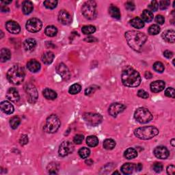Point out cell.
Returning <instances> with one entry per match:
<instances>
[{
	"label": "cell",
	"mask_w": 175,
	"mask_h": 175,
	"mask_svg": "<svg viewBox=\"0 0 175 175\" xmlns=\"http://www.w3.org/2000/svg\"><path fill=\"white\" fill-rule=\"evenodd\" d=\"M153 69L157 73H163L164 71V66L160 62H157L153 64Z\"/></svg>",
	"instance_id": "cell-42"
},
{
	"label": "cell",
	"mask_w": 175,
	"mask_h": 175,
	"mask_svg": "<svg viewBox=\"0 0 175 175\" xmlns=\"http://www.w3.org/2000/svg\"><path fill=\"white\" fill-rule=\"evenodd\" d=\"M151 90L154 93H158L162 91L165 88V82L164 81L157 80L151 83Z\"/></svg>",
	"instance_id": "cell-18"
},
{
	"label": "cell",
	"mask_w": 175,
	"mask_h": 175,
	"mask_svg": "<svg viewBox=\"0 0 175 175\" xmlns=\"http://www.w3.org/2000/svg\"><path fill=\"white\" fill-rule=\"evenodd\" d=\"M1 11H2L3 12H8V11H9V8H8L6 6H1Z\"/></svg>",
	"instance_id": "cell-56"
},
{
	"label": "cell",
	"mask_w": 175,
	"mask_h": 175,
	"mask_svg": "<svg viewBox=\"0 0 175 175\" xmlns=\"http://www.w3.org/2000/svg\"><path fill=\"white\" fill-rule=\"evenodd\" d=\"M58 169H59V168H58V165L56 163H54V162L50 163L47 166L48 173L49 174H57L58 172Z\"/></svg>",
	"instance_id": "cell-35"
},
{
	"label": "cell",
	"mask_w": 175,
	"mask_h": 175,
	"mask_svg": "<svg viewBox=\"0 0 175 175\" xmlns=\"http://www.w3.org/2000/svg\"><path fill=\"white\" fill-rule=\"evenodd\" d=\"M124 156L127 160H132L138 156V152L134 148H129L125 151Z\"/></svg>",
	"instance_id": "cell-29"
},
{
	"label": "cell",
	"mask_w": 175,
	"mask_h": 175,
	"mask_svg": "<svg viewBox=\"0 0 175 175\" xmlns=\"http://www.w3.org/2000/svg\"><path fill=\"white\" fill-rule=\"evenodd\" d=\"M85 41H88V42H94V41H96V40L95 39V38L91 37V36L86 38V39H85Z\"/></svg>",
	"instance_id": "cell-58"
},
{
	"label": "cell",
	"mask_w": 175,
	"mask_h": 175,
	"mask_svg": "<svg viewBox=\"0 0 175 175\" xmlns=\"http://www.w3.org/2000/svg\"><path fill=\"white\" fill-rule=\"evenodd\" d=\"M60 127V121L57 116L52 114L49 116L46 121L45 129L47 132L53 134L56 132Z\"/></svg>",
	"instance_id": "cell-7"
},
{
	"label": "cell",
	"mask_w": 175,
	"mask_h": 175,
	"mask_svg": "<svg viewBox=\"0 0 175 175\" xmlns=\"http://www.w3.org/2000/svg\"><path fill=\"white\" fill-rule=\"evenodd\" d=\"M138 96L142 99H148V94L147 92H146L144 90H140L138 92Z\"/></svg>",
	"instance_id": "cell-47"
},
{
	"label": "cell",
	"mask_w": 175,
	"mask_h": 175,
	"mask_svg": "<svg viewBox=\"0 0 175 175\" xmlns=\"http://www.w3.org/2000/svg\"><path fill=\"white\" fill-rule=\"evenodd\" d=\"M134 170H135V166L134 164L127 163L121 167L122 173L125 174H131L134 172Z\"/></svg>",
	"instance_id": "cell-27"
},
{
	"label": "cell",
	"mask_w": 175,
	"mask_h": 175,
	"mask_svg": "<svg viewBox=\"0 0 175 175\" xmlns=\"http://www.w3.org/2000/svg\"><path fill=\"white\" fill-rule=\"evenodd\" d=\"M96 90V88H95V86H90L88 88L86 89L85 90V95H90L91 94L95 92V91Z\"/></svg>",
	"instance_id": "cell-52"
},
{
	"label": "cell",
	"mask_w": 175,
	"mask_h": 175,
	"mask_svg": "<svg viewBox=\"0 0 175 175\" xmlns=\"http://www.w3.org/2000/svg\"><path fill=\"white\" fill-rule=\"evenodd\" d=\"M174 89L173 88H168L165 91V95H166V96L170 97V98H174Z\"/></svg>",
	"instance_id": "cell-44"
},
{
	"label": "cell",
	"mask_w": 175,
	"mask_h": 175,
	"mask_svg": "<svg viewBox=\"0 0 175 175\" xmlns=\"http://www.w3.org/2000/svg\"><path fill=\"white\" fill-rule=\"evenodd\" d=\"M54 58L55 56L53 52H51V51H47V52L43 53V56H42L41 59L44 64H50L53 61Z\"/></svg>",
	"instance_id": "cell-23"
},
{
	"label": "cell",
	"mask_w": 175,
	"mask_h": 175,
	"mask_svg": "<svg viewBox=\"0 0 175 175\" xmlns=\"http://www.w3.org/2000/svg\"><path fill=\"white\" fill-rule=\"evenodd\" d=\"M153 169L156 173H160L163 170V165L161 163H155L153 164Z\"/></svg>",
	"instance_id": "cell-46"
},
{
	"label": "cell",
	"mask_w": 175,
	"mask_h": 175,
	"mask_svg": "<svg viewBox=\"0 0 175 175\" xmlns=\"http://www.w3.org/2000/svg\"><path fill=\"white\" fill-rule=\"evenodd\" d=\"M125 38L130 47L137 51H140L142 46L147 40V36L144 34L135 30L126 32Z\"/></svg>",
	"instance_id": "cell-2"
},
{
	"label": "cell",
	"mask_w": 175,
	"mask_h": 175,
	"mask_svg": "<svg viewBox=\"0 0 175 175\" xmlns=\"http://www.w3.org/2000/svg\"><path fill=\"white\" fill-rule=\"evenodd\" d=\"M142 167L143 166H142V165L141 164H138L135 166V170L137 171H140L141 170H142Z\"/></svg>",
	"instance_id": "cell-57"
},
{
	"label": "cell",
	"mask_w": 175,
	"mask_h": 175,
	"mask_svg": "<svg viewBox=\"0 0 175 175\" xmlns=\"http://www.w3.org/2000/svg\"><path fill=\"white\" fill-rule=\"evenodd\" d=\"M24 49L28 51H33L36 46V42L33 38H28L25 40L23 43Z\"/></svg>",
	"instance_id": "cell-22"
},
{
	"label": "cell",
	"mask_w": 175,
	"mask_h": 175,
	"mask_svg": "<svg viewBox=\"0 0 175 175\" xmlns=\"http://www.w3.org/2000/svg\"><path fill=\"white\" fill-rule=\"evenodd\" d=\"M6 28L10 33L17 34L21 31V28L17 22L14 21H8L6 23Z\"/></svg>",
	"instance_id": "cell-15"
},
{
	"label": "cell",
	"mask_w": 175,
	"mask_h": 175,
	"mask_svg": "<svg viewBox=\"0 0 175 175\" xmlns=\"http://www.w3.org/2000/svg\"><path fill=\"white\" fill-rule=\"evenodd\" d=\"M109 14L112 18L116 19H120L121 17V12H120L119 9L114 6H111L109 8Z\"/></svg>",
	"instance_id": "cell-28"
},
{
	"label": "cell",
	"mask_w": 175,
	"mask_h": 175,
	"mask_svg": "<svg viewBox=\"0 0 175 175\" xmlns=\"http://www.w3.org/2000/svg\"><path fill=\"white\" fill-rule=\"evenodd\" d=\"M83 118L88 124L91 126H97L103 121V117L101 114L96 113H85L83 114Z\"/></svg>",
	"instance_id": "cell-8"
},
{
	"label": "cell",
	"mask_w": 175,
	"mask_h": 175,
	"mask_svg": "<svg viewBox=\"0 0 175 175\" xmlns=\"http://www.w3.org/2000/svg\"><path fill=\"white\" fill-rule=\"evenodd\" d=\"M11 58V53L10 50L5 48L2 49L1 52H0V60H1L2 62H5L8 61Z\"/></svg>",
	"instance_id": "cell-25"
},
{
	"label": "cell",
	"mask_w": 175,
	"mask_h": 175,
	"mask_svg": "<svg viewBox=\"0 0 175 175\" xmlns=\"http://www.w3.org/2000/svg\"><path fill=\"white\" fill-rule=\"evenodd\" d=\"M3 4H11L12 2V1H2V2Z\"/></svg>",
	"instance_id": "cell-59"
},
{
	"label": "cell",
	"mask_w": 175,
	"mask_h": 175,
	"mask_svg": "<svg viewBox=\"0 0 175 175\" xmlns=\"http://www.w3.org/2000/svg\"><path fill=\"white\" fill-rule=\"evenodd\" d=\"M27 95L28 97V101L30 103H35L38 99V92L36 87L32 84H28L25 88Z\"/></svg>",
	"instance_id": "cell-12"
},
{
	"label": "cell",
	"mask_w": 175,
	"mask_h": 175,
	"mask_svg": "<svg viewBox=\"0 0 175 175\" xmlns=\"http://www.w3.org/2000/svg\"><path fill=\"white\" fill-rule=\"evenodd\" d=\"M174 141H175V140H174V139H172L171 142H170V143H171V145H172V146H173V147H175Z\"/></svg>",
	"instance_id": "cell-60"
},
{
	"label": "cell",
	"mask_w": 175,
	"mask_h": 175,
	"mask_svg": "<svg viewBox=\"0 0 175 175\" xmlns=\"http://www.w3.org/2000/svg\"><path fill=\"white\" fill-rule=\"evenodd\" d=\"M144 76L147 79H151L152 77H153V75H152L150 72H149V71H147V72L145 73Z\"/></svg>",
	"instance_id": "cell-55"
},
{
	"label": "cell",
	"mask_w": 175,
	"mask_h": 175,
	"mask_svg": "<svg viewBox=\"0 0 175 175\" xmlns=\"http://www.w3.org/2000/svg\"><path fill=\"white\" fill-rule=\"evenodd\" d=\"M167 173L170 175H174L175 173V167L173 165H170L167 168Z\"/></svg>",
	"instance_id": "cell-53"
},
{
	"label": "cell",
	"mask_w": 175,
	"mask_h": 175,
	"mask_svg": "<svg viewBox=\"0 0 175 175\" xmlns=\"http://www.w3.org/2000/svg\"><path fill=\"white\" fill-rule=\"evenodd\" d=\"M86 144L90 147H96L99 144V139L95 135H90L86 139Z\"/></svg>",
	"instance_id": "cell-32"
},
{
	"label": "cell",
	"mask_w": 175,
	"mask_h": 175,
	"mask_svg": "<svg viewBox=\"0 0 175 175\" xmlns=\"http://www.w3.org/2000/svg\"><path fill=\"white\" fill-rule=\"evenodd\" d=\"M78 153L80 157H82V159H86L87 157H88V156L90 155V151L88 148L83 147L79 149Z\"/></svg>",
	"instance_id": "cell-39"
},
{
	"label": "cell",
	"mask_w": 175,
	"mask_h": 175,
	"mask_svg": "<svg viewBox=\"0 0 175 175\" xmlns=\"http://www.w3.org/2000/svg\"><path fill=\"white\" fill-rule=\"evenodd\" d=\"M58 20L63 25H69L71 23V17L66 11H61L58 15Z\"/></svg>",
	"instance_id": "cell-17"
},
{
	"label": "cell",
	"mask_w": 175,
	"mask_h": 175,
	"mask_svg": "<svg viewBox=\"0 0 175 175\" xmlns=\"http://www.w3.org/2000/svg\"><path fill=\"white\" fill-rule=\"evenodd\" d=\"M122 82L125 86L134 88L140 84L141 77L137 70L131 66H126L121 75Z\"/></svg>",
	"instance_id": "cell-1"
},
{
	"label": "cell",
	"mask_w": 175,
	"mask_h": 175,
	"mask_svg": "<svg viewBox=\"0 0 175 175\" xmlns=\"http://www.w3.org/2000/svg\"><path fill=\"white\" fill-rule=\"evenodd\" d=\"M43 96L45 99L49 100H54L57 98V93L54 91V90L46 88L43 90Z\"/></svg>",
	"instance_id": "cell-26"
},
{
	"label": "cell",
	"mask_w": 175,
	"mask_h": 175,
	"mask_svg": "<svg viewBox=\"0 0 175 175\" xmlns=\"http://www.w3.org/2000/svg\"><path fill=\"white\" fill-rule=\"evenodd\" d=\"M134 118L138 122L144 124L149 122L153 119V115L147 108H140L136 109L134 114Z\"/></svg>",
	"instance_id": "cell-6"
},
{
	"label": "cell",
	"mask_w": 175,
	"mask_h": 175,
	"mask_svg": "<svg viewBox=\"0 0 175 175\" xmlns=\"http://www.w3.org/2000/svg\"><path fill=\"white\" fill-rule=\"evenodd\" d=\"M116 147V142L112 139H107L103 142V147L107 150H112Z\"/></svg>",
	"instance_id": "cell-34"
},
{
	"label": "cell",
	"mask_w": 175,
	"mask_h": 175,
	"mask_svg": "<svg viewBox=\"0 0 175 175\" xmlns=\"http://www.w3.org/2000/svg\"><path fill=\"white\" fill-rule=\"evenodd\" d=\"M163 39L170 43H174L175 41V32L173 30H168L164 32L161 34Z\"/></svg>",
	"instance_id": "cell-19"
},
{
	"label": "cell",
	"mask_w": 175,
	"mask_h": 175,
	"mask_svg": "<svg viewBox=\"0 0 175 175\" xmlns=\"http://www.w3.org/2000/svg\"><path fill=\"white\" fill-rule=\"evenodd\" d=\"M83 138H84L83 135H81V134H77L74 137L73 142L76 144H82V141L83 140Z\"/></svg>",
	"instance_id": "cell-45"
},
{
	"label": "cell",
	"mask_w": 175,
	"mask_h": 175,
	"mask_svg": "<svg viewBox=\"0 0 175 175\" xmlns=\"http://www.w3.org/2000/svg\"><path fill=\"white\" fill-rule=\"evenodd\" d=\"M45 33L47 36L53 37L57 35L58 30L55 26H53V25H49V26H47L46 28H45Z\"/></svg>",
	"instance_id": "cell-33"
},
{
	"label": "cell",
	"mask_w": 175,
	"mask_h": 175,
	"mask_svg": "<svg viewBox=\"0 0 175 175\" xmlns=\"http://www.w3.org/2000/svg\"><path fill=\"white\" fill-rule=\"evenodd\" d=\"M43 26L42 22L40 19L36 18H32L29 19L26 23V29L28 31L32 33H36L40 31Z\"/></svg>",
	"instance_id": "cell-9"
},
{
	"label": "cell",
	"mask_w": 175,
	"mask_h": 175,
	"mask_svg": "<svg viewBox=\"0 0 175 175\" xmlns=\"http://www.w3.org/2000/svg\"><path fill=\"white\" fill-rule=\"evenodd\" d=\"M33 4L30 1H25L23 3L22 11L25 15H29L33 11Z\"/></svg>",
	"instance_id": "cell-24"
},
{
	"label": "cell",
	"mask_w": 175,
	"mask_h": 175,
	"mask_svg": "<svg viewBox=\"0 0 175 175\" xmlns=\"http://www.w3.org/2000/svg\"><path fill=\"white\" fill-rule=\"evenodd\" d=\"M19 142H20L21 145L24 146L28 143V138L27 135H22L19 140Z\"/></svg>",
	"instance_id": "cell-49"
},
{
	"label": "cell",
	"mask_w": 175,
	"mask_h": 175,
	"mask_svg": "<svg viewBox=\"0 0 175 175\" xmlns=\"http://www.w3.org/2000/svg\"><path fill=\"white\" fill-rule=\"evenodd\" d=\"M2 111L6 114H11L14 112V106L7 101H4L1 103Z\"/></svg>",
	"instance_id": "cell-20"
},
{
	"label": "cell",
	"mask_w": 175,
	"mask_h": 175,
	"mask_svg": "<svg viewBox=\"0 0 175 175\" xmlns=\"http://www.w3.org/2000/svg\"><path fill=\"white\" fill-rule=\"evenodd\" d=\"M164 56L166 57V58L170 59V58H171L173 56V53L169 50H166L164 52Z\"/></svg>",
	"instance_id": "cell-54"
},
{
	"label": "cell",
	"mask_w": 175,
	"mask_h": 175,
	"mask_svg": "<svg viewBox=\"0 0 175 175\" xmlns=\"http://www.w3.org/2000/svg\"><path fill=\"white\" fill-rule=\"evenodd\" d=\"M126 107L119 103H113L109 108V115L112 116V117H116L120 113L124 111Z\"/></svg>",
	"instance_id": "cell-11"
},
{
	"label": "cell",
	"mask_w": 175,
	"mask_h": 175,
	"mask_svg": "<svg viewBox=\"0 0 175 175\" xmlns=\"http://www.w3.org/2000/svg\"><path fill=\"white\" fill-rule=\"evenodd\" d=\"M125 8L129 11H133L135 9V4L132 2H127L125 4Z\"/></svg>",
	"instance_id": "cell-50"
},
{
	"label": "cell",
	"mask_w": 175,
	"mask_h": 175,
	"mask_svg": "<svg viewBox=\"0 0 175 175\" xmlns=\"http://www.w3.org/2000/svg\"><path fill=\"white\" fill-rule=\"evenodd\" d=\"M114 174H119L120 173H118V172H115V173H114Z\"/></svg>",
	"instance_id": "cell-61"
},
{
	"label": "cell",
	"mask_w": 175,
	"mask_h": 175,
	"mask_svg": "<svg viewBox=\"0 0 175 175\" xmlns=\"http://www.w3.org/2000/svg\"><path fill=\"white\" fill-rule=\"evenodd\" d=\"M159 134V130L155 127H143L136 129L134 131L135 135L141 140H150Z\"/></svg>",
	"instance_id": "cell-4"
},
{
	"label": "cell",
	"mask_w": 175,
	"mask_h": 175,
	"mask_svg": "<svg viewBox=\"0 0 175 175\" xmlns=\"http://www.w3.org/2000/svg\"><path fill=\"white\" fill-rule=\"evenodd\" d=\"M169 1H161L160 2V8L161 10H166L170 6Z\"/></svg>",
	"instance_id": "cell-48"
},
{
	"label": "cell",
	"mask_w": 175,
	"mask_h": 175,
	"mask_svg": "<svg viewBox=\"0 0 175 175\" xmlns=\"http://www.w3.org/2000/svg\"><path fill=\"white\" fill-rule=\"evenodd\" d=\"M154 155L158 159L165 160V159L168 158L169 156V151H168L166 147L160 146V147H157L155 148Z\"/></svg>",
	"instance_id": "cell-14"
},
{
	"label": "cell",
	"mask_w": 175,
	"mask_h": 175,
	"mask_svg": "<svg viewBox=\"0 0 175 175\" xmlns=\"http://www.w3.org/2000/svg\"><path fill=\"white\" fill-rule=\"evenodd\" d=\"M81 90H82V86L78 83H75L69 88V92L70 95H77L81 91Z\"/></svg>",
	"instance_id": "cell-36"
},
{
	"label": "cell",
	"mask_w": 175,
	"mask_h": 175,
	"mask_svg": "<svg viewBox=\"0 0 175 175\" xmlns=\"http://www.w3.org/2000/svg\"><path fill=\"white\" fill-rule=\"evenodd\" d=\"M20 122L21 119L19 118L18 116H14V117H12L10 120V125H11V127L13 129H17L19 124H20Z\"/></svg>",
	"instance_id": "cell-37"
},
{
	"label": "cell",
	"mask_w": 175,
	"mask_h": 175,
	"mask_svg": "<svg viewBox=\"0 0 175 175\" xmlns=\"http://www.w3.org/2000/svg\"><path fill=\"white\" fill-rule=\"evenodd\" d=\"M155 21H156L158 24L162 25V24L164 23L165 19H164V17L162 15H159L157 16L156 17H155Z\"/></svg>",
	"instance_id": "cell-51"
},
{
	"label": "cell",
	"mask_w": 175,
	"mask_h": 175,
	"mask_svg": "<svg viewBox=\"0 0 175 175\" xmlns=\"http://www.w3.org/2000/svg\"><path fill=\"white\" fill-rule=\"evenodd\" d=\"M131 25L136 29H141L144 26V23L140 18L135 17L131 21Z\"/></svg>",
	"instance_id": "cell-31"
},
{
	"label": "cell",
	"mask_w": 175,
	"mask_h": 175,
	"mask_svg": "<svg viewBox=\"0 0 175 175\" xmlns=\"http://www.w3.org/2000/svg\"><path fill=\"white\" fill-rule=\"evenodd\" d=\"M28 70L32 73H36L41 69V64L36 60H31L28 62Z\"/></svg>",
	"instance_id": "cell-21"
},
{
	"label": "cell",
	"mask_w": 175,
	"mask_h": 175,
	"mask_svg": "<svg viewBox=\"0 0 175 175\" xmlns=\"http://www.w3.org/2000/svg\"><path fill=\"white\" fill-rule=\"evenodd\" d=\"M153 14L150 11L148 10H144L143 12L142 13V20L145 22L149 23L153 21Z\"/></svg>",
	"instance_id": "cell-30"
},
{
	"label": "cell",
	"mask_w": 175,
	"mask_h": 175,
	"mask_svg": "<svg viewBox=\"0 0 175 175\" xmlns=\"http://www.w3.org/2000/svg\"><path fill=\"white\" fill-rule=\"evenodd\" d=\"M25 70L21 65H14L8 70L6 74L7 79L11 83L19 85L23 82L25 78Z\"/></svg>",
	"instance_id": "cell-3"
},
{
	"label": "cell",
	"mask_w": 175,
	"mask_h": 175,
	"mask_svg": "<svg viewBox=\"0 0 175 175\" xmlns=\"http://www.w3.org/2000/svg\"><path fill=\"white\" fill-rule=\"evenodd\" d=\"M58 1L56 0H47L44 2V6L47 8L49 9H53L57 6Z\"/></svg>",
	"instance_id": "cell-41"
},
{
	"label": "cell",
	"mask_w": 175,
	"mask_h": 175,
	"mask_svg": "<svg viewBox=\"0 0 175 175\" xmlns=\"http://www.w3.org/2000/svg\"><path fill=\"white\" fill-rule=\"evenodd\" d=\"M160 32V28L157 25H152L148 28V33L151 35H157Z\"/></svg>",
	"instance_id": "cell-40"
},
{
	"label": "cell",
	"mask_w": 175,
	"mask_h": 175,
	"mask_svg": "<svg viewBox=\"0 0 175 175\" xmlns=\"http://www.w3.org/2000/svg\"><path fill=\"white\" fill-rule=\"evenodd\" d=\"M82 14L87 19L93 20L97 16L96 4L94 1H88L85 2L82 8Z\"/></svg>",
	"instance_id": "cell-5"
},
{
	"label": "cell",
	"mask_w": 175,
	"mask_h": 175,
	"mask_svg": "<svg viewBox=\"0 0 175 175\" xmlns=\"http://www.w3.org/2000/svg\"><path fill=\"white\" fill-rule=\"evenodd\" d=\"M82 31L84 34H92L95 32L96 28L93 25H86L82 28Z\"/></svg>",
	"instance_id": "cell-38"
},
{
	"label": "cell",
	"mask_w": 175,
	"mask_h": 175,
	"mask_svg": "<svg viewBox=\"0 0 175 175\" xmlns=\"http://www.w3.org/2000/svg\"><path fill=\"white\" fill-rule=\"evenodd\" d=\"M57 73L60 75L62 78L64 80H68L70 77V71L68 67L63 63H60L56 66Z\"/></svg>",
	"instance_id": "cell-13"
},
{
	"label": "cell",
	"mask_w": 175,
	"mask_h": 175,
	"mask_svg": "<svg viewBox=\"0 0 175 175\" xmlns=\"http://www.w3.org/2000/svg\"><path fill=\"white\" fill-rule=\"evenodd\" d=\"M6 97L9 101L14 103L17 102L20 98L18 90L15 88H11L8 90L7 93H6Z\"/></svg>",
	"instance_id": "cell-16"
},
{
	"label": "cell",
	"mask_w": 175,
	"mask_h": 175,
	"mask_svg": "<svg viewBox=\"0 0 175 175\" xmlns=\"http://www.w3.org/2000/svg\"><path fill=\"white\" fill-rule=\"evenodd\" d=\"M148 9L150 10L151 12H156L158 8H159V4H158V2L157 1H152L151 2V4L148 5Z\"/></svg>",
	"instance_id": "cell-43"
},
{
	"label": "cell",
	"mask_w": 175,
	"mask_h": 175,
	"mask_svg": "<svg viewBox=\"0 0 175 175\" xmlns=\"http://www.w3.org/2000/svg\"><path fill=\"white\" fill-rule=\"evenodd\" d=\"M74 151V146L69 141H65L62 143L58 150V153L61 157H66L72 153Z\"/></svg>",
	"instance_id": "cell-10"
}]
</instances>
